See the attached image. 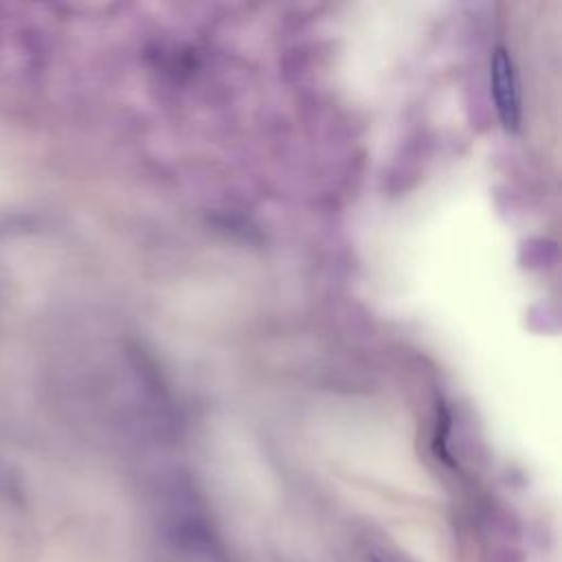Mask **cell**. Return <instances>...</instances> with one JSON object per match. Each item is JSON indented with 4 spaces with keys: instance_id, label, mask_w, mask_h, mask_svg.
<instances>
[{
    "instance_id": "6da1fadb",
    "label": "cell",
    "mask_w": 562,
    "mask_h": 562,
    "mask_svg": "<svg viewBox=\"0 0 562 562\" xmlns=\"http://www.w3.org/2000/svg\"><path fill=\"white\" fill-rule=\"evenodd\" d=\"M490 79H492L496 110H498L503 125L516 127L520 121V92H518V81H516L512 57L507 55V50L503 46H498L492 53Z\"/></svg>"
}]
</instances>
